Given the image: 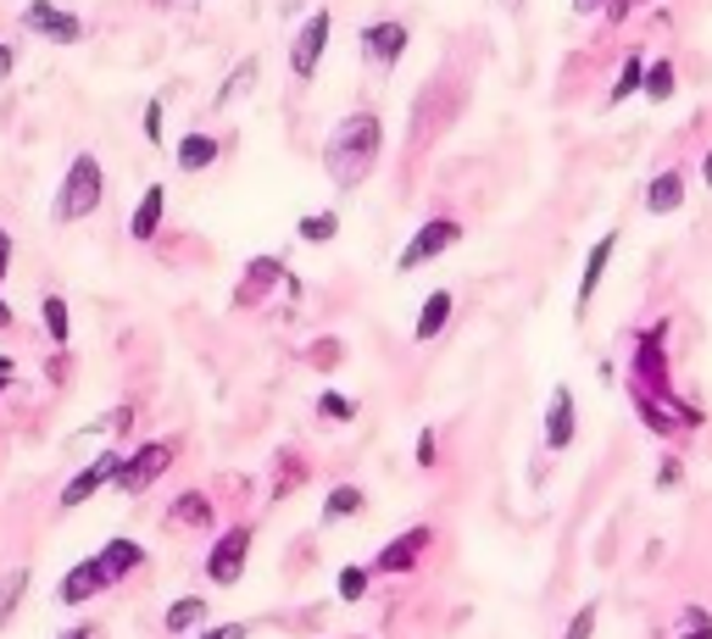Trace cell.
Here are the masks:
<instances>
[{
  "instance_id": "cell-14",
  "label": "cell",
  "mask_w": 712,
  "mask_h": 639,
  "mask_svg": "<svg viewBox=\"0 0 712 639\" xmlns=\"http://www.w3.org/2000/svg\"><path fill=\"white\" fill-rule=\"evenodd\" d=\"M679 206H685V173H679V167L657 173V178L646 184V212L669 217V212H679Z\"/></svg>"
},
{
  "instance_id": "cell-21",
  "label": "cell",
  "mask_w": 712,
  "mask_h": 639,
  "mask_svg": "<svg viewBox=\"0 0 712 639\" xmlns=\"http://www.w3.org/2000/svg\"><path fill=\"white\" fill-rule=\"evenodd\" d=\"M362 506H367V501H362L357 484H335V489L323 496V523H346V517H357Z\"/></svg>"
},
{
  "instance_id": "cell-41",
  "label": "cell",
  "mask_w": 712,
  "mask_h": 639,
  "mask_svg": "<svg viewBox=\"0 0 712 639\" xmlns=\"http://www.w3.org/2000/svg\"><path fill=\"white\" fill-rule=\"evenodd\" d=\"M607 17H612V23H624V17H629V0H607Z\"/></svg>"
},
{
  "instance_id": "cell-46",
  "label": "cell",
  "mask_w": 712,
  "mask_h": 639,
  "mask_svg": "<svg viewBox=\"0 0 712 639\" xmlns=\"http://www.w3.org/2000/svg\"><path fill=\"white\" fill-rule=\"evenodd\" d=\"M574 7H579V12H590V7H596V0H574Z\"/></svg>"
},
{
  "instance_id": "cell-42",
  "label": "cell",
  "mask_w": 712,
  "mask_h": 639,
  "mask_svg": "<svg viewBox=\"0 0 712 639\" xmlns=\"http://www.w3.org/2000/svg\"><path fill=\"white\" fill-rule=\"evenodd\" d=\"M12 73V51H7V45H0V78H7Z\"/></svg>"
},
{
  "instance_id": "cell-48",
  "label": "cell",
  "mask_w": 712,
  "mask_h": 639,
  "mask_svg": "<svg viewBox=\"0 0 712 639\" xmlns=\"http://www.w3.org/2000/svg\"><path fill=\"white\" fill-rule=\"evenodd\" d=\"M7 378H12V373H0V389H7Z\"/></svg>"
},
{
  "instance_id": "cell-23",
  "label": "cell",
  "mask_w": 712,
  "mask_h": 639,
  "mask_svg": "<svg viewBox=\"0 0 712 639\" xmlns=\"http://www.w3.org/2000/svg\"><path fill=\"white\" fill-rule=\"evenodd\" d=\"M635 412L646 417V428H651V434H679V417H674V412H662V401H657V396H646V389H635Z\"/></svg>"
},
{
  "instance_id": "cell-29",
  "label": "cell",
  "mask_w": 712,
  "mask_h": 639,
  "mask_svg": "<svg viewBox=\"0 0 712 639\" xmlns=\"http://www.w3.org/2000/svg\"><path fill=\"white\" fill-rule=\"evenodd\" d=\"M301 239H312V245H323V239H335L340 234V217L335 212H317V217H301V228H296Z\"/></svg>"
},
{
  "instance_id": "cell-18",
  "label": "cell",
  "mask_w": 712,
  "mask_h": 639,
  "mask_svg": "<svg viewBox=\"0 0 712 639\" xmlns=\"http://www.w3.org/2000/svg\"><path fill=\"white\" fill-rule=\"evenodd\" d=\"M217 156H223V145H217L212 134H201V128L178 139V167H184V173H201V167H212Z\"/></svg>"
},
{
  "instance_id": "cell-28",
  "label": "cell",
  "mask_w": 712,
  "mask_h": 639,
  "mask_svg": "<svg viewBox=\"0 0 712 639\" xmlns=\"http://www.w3.org/2000/svg\"><path fill=\"white\" fill-rule=\"evenodd\" d=\"M674 634L679 639H712V612L707 606H685L679 623H674Z\"/></svg>"
},
{
  "instance_id": "cell-22",
  "label": "cell",
  "mask_w": 712,
  "mask_h": 639,
  "mask_svg": "<svg viewBox=\"0 0 712 639\" xmlns=\"http://www.w3.org/2000/svg\"><path fill=\"white\" fill-rule=\"evenodd\" d=\"M640 89H646V62H640V57H629V62H624V73H619V84L607 89V106H624L629 95H640Z\"/></svg>"
},
{
  "instance_id": "cell-9",
  "label": "cell",
  "mask_w": 712,
  "mask_h": 639,
  "mask_svg": "<svg viewBox=\"0 0 712 639\" xmlns=\"http://www.w3.org/2000/svg\"><path fill=\"white\" fill-rule=\"evenodd\" d=\"M23 28L39 34V39H51V45H73V39H84V23H78L73 12L51 7V0H28V7H23Z\"/></svg>"
},
{
  "instance_id": "cell-13",
  "label": "cell",
  "mask_w": 712,
  "mask_h": 639,
  "mask_svg": "<svg viewBox=\"0 0 712 639\" xmlns=\"http://www.w3.org/2000/svg\"><path fill=\"white\" fill-rule=\"evenodd\" d=\"M546 446L551 451H567L574 446V389H551V406H546Z\"/></svg>"
},
{
  "instance_id": "cell-44",
  "label": "cell",
  "mask_w": 712,
  "mask_h": 639,
  "mask_svg": "<svg viewBox=\"0 0 712 639\" xmlns=\"http://www.w3.org/2000/svg\"><path fill=\"white\" fill-rule=\"evenodd\" d=\"M62 639H95V634H89V628H67Z\"/></svg>"
},
{
  "instance_id": "cell-1",
  "label": "cell",
  "mask_w": 712,
  "mask_h": 639,
  "mask_svg": "<svg viewBox=\"0 0 712 639\" xmlns=\"http://www.w3.org/2000/svg\"><path fill=\"white\" fill-rule=\"evenodd\" d=\"M378 151H385V123H378L373 112H351V117L335 123V134H328L323 167H328V178H335L340 189H357L378 167Z\"/></svg>"
},
{
  "instance_id": "cell-7",
  "label": "cell",
  "mask_w": 712,
  "mask_h": 639,
  "mask_svg": "<svg viewBox=\"0 0 712 639\" xmlns=\"http://www.w3.org/2000/svg\"><path fill=\"white\" fill-rule=\"evenodd\" d=\"M167 462H173V446H139L123 467H117V489H123V496H146V489L167 473Z\"/></svg>"
},
{
  "instance_id": "cell-3",
  "label": "cell",
  "mask_w": 712,
  "mask_h": 639,
  "mask_svg": "<svg viewBox=\"0 0 712 639\" xmlns=\"http://www.w3.org/2000/svg\"><path fill=\"white\" fill-rule=\"evenodd\" d=\"M462 239V223L457 217H429V223H423L407 245H401V256H396V267L401 273H417V267H429L435 256H446L451 251V245Z\"/></svg>"
},
{
  "instance_id": "cell-36",
  "label": "cell",
  "mask_w": 712,
  "mask_h": 639,
  "mask_svg": "<svg viewBox=\"0 0 712 639\" xmlns=\"http://www.w3.org/2000/svg\"><path fill=\"white\" fill-rule=\"evenodd\" d=\"M435 456H440V446H435V428H423V439H417V462H423V467H435Z\"/></svg>"
},
{
  "instance_id": "cell-2",
  "label": "cell",
  "mask_w": 712,
  "mask_h": 639,
  "mask_svg": "<svg viewBox=\"0 0 712 639\" xmlns=\"http://www.w3.org/2000/svg\"><path fill=\"white\" fill-rule=\"evenodd\" d=\"M101 195H107V173H101V162H95L89 151L73 156V167L62 173V189H57V223H78V217H89L95 206H101Z\"/></svg>"
},
{
  "instance_id": "cell-25",
  "label": "cell",
  "mask_w": 712,
  "mask_h": 639,
  "mask_svg": "<svg viewBox=\"0 0 712 639\" xmlns=\"http://www.w3.org/2000/svg\"><path fill=\"white\" fill-rule=\"evenodd\" d=\"M45 328H51L57 346H67V339H73V317H67V301H62V295H45Z\"/></svg>"
},
{
  "instance_id": "cell-12",
  "label": "cell",
  "mask_w": 712,
  "mask_h": 639,
  "mask_svg": "<svg viewBox=\"0 0 712 639\" xmlns=\"http://www.w3.org/2000/svg\"><path fill=\"white\" fill-rule=\"evenodd\" d=\"M423 551H429V528H412L407 539H390V546H385V551H378V562H373V573H412Z\"/></svg>"
},
{
  "instance_id": "cell-43",
  "label": "cell",
  "mask_w": 712,
  "mask_h": 639,
  "mask_svg": "<svg viewBox=\"0 0 712 639\" xmlns=\"http://www.w3.org/2000/svg\"><path fill=\"white\" fill-rule=\"evenodd\" d=\"M701 178H707V189H712V151L701 156Z\"/></svg>"
},
{
  "instance_id": "cell-5",
  "label": "cell",
  "mask_w": 712,
  "mask_h": 639,
  "mask_svg": "<svg viewBox=\"0 0 712 639\" xmlns=\"http://www.w3.org/2000/svg\"><path fill=\"white\" fill-rule=\"evenodd\" d=\"M362 62L373 67V73H390L401 57H407V45H412V34H407V23H396V17H385V23H367L362 28Z\"/></svg>"
},
{
  "instance_id": "cell-37",
  "label": "cell",
  "mask_w": 712,
  "mask_h": 639,
  "mask_svg": "<svg viewBox=\"0 0 712 639\" xmlns=\"http://www.w3.org/2000/svg\"><path fill=\"white\" fill-rule=\"evenodd\" d=\"M146 139H151V145H162V101H151V106H146Z\"/></svg>"
},
{
  "instance_id": "cell-4",
  "label": "cell",
  "mask_w": 712,
  "mask_h": 639,
  "mask_svg": "<svg viewBox=\"0 0 712 639\" xmlns=\"http://www.w3.org/2000/svg\"><path fill=\"white\" fill-rule=\"evenodd\" d=\"M328 28H335V17H328V7H317V12L296 28V39H290V73H296L301 84L317 78V62H323V51H328Z\"/></svg>"
},
{
  "instance_id": "cell-19",
  "label": "cell",
  "mask_w": 712,
  "mask_h": 639,
  "mask_svg": "<svg viewBox=\"0 0 712 639\" xmlns=\"http://www.w3.org/2000/svg\"><path fill=\"white\" fill-rule=\"evenodd\" d=\"M162 206H167V189H162V184H151L146 195H139L128 234H134V239H151V234H157V223H162Z\"/></svg>"
},
{
  "instance_id": "cell-35",
  "label": "cell",
  "mask_w": 712,
  "mask_h": 639,
  "mask_svg": "<svg viewBox=\"0 0 712 639\" xmlns=\"http://www.w3.org/2000/svg\"><path fill=\"white\" fill-rule=\"evenodd\" d=\"M590 628H596V606H579V617L567 623V634H562V639H590Z\"/></svg>"
},
{
  "instance_id": "cell-50",
  "label": "cell",
  "mask_w": 712,
  "mask_h": 639,
  "mask_svg": "<svg viewBox=\"0 0 712 639\" xmlns=\"http://www.w3.org/2000/svg\"><path fill=\"white\" fill-rule=\"evenodd\" d=\"M629 7H640V0H629Z\"/></svg>"
},
{
  "instance_id": "cell-24",
  "label": "cell",
  "mask_w": 712,
  "mask_h": 639,
  "mask_svg": "<svg viewBox=\"0 0 712 639\" xmlns=\"http://www.w3.org/2000/svg\"><path fill=\"white\" fill-rule=\"evenodd\" d=\"M201 623H207V601L201 596H184V601L167 606V628L173 634H189V628H201Z\"/></svg>"
},
{
  "instance_id": "cell-45",
  "label": "cell",
  "mask_w": 712,
  "mask_h": 639,
  "mask_svg": "<svg viewBox=\"0 0 712 639\" xmlns=\"http://www.w3.org/2000/svg\"><path fill=\"white\" fill-rule=\"evenodd\" d=\"M0 328H12V306L7 301H0Z\"/></svg>"
},
{
  "instance_id": "cell-30",
  "label": "cell",
  "mask_w": 712,
  "mask_h": 639,
  "mask_svg": "<svg viewBox=\"0 0 712 639\" xmlns=\"http://www.w3.org/2000/svg\"><path fill=\"white\" fill-rule=\"evenodd\" d=\"M273 278H278V262H267V256L251 262V273H246V284H240V301H257V289L273 284Z\"/></svg>"
},
{
  "instance_id": "cell-34",
  "label": "cell",
  "mask_w": 712,
  "mask_h": 639,
  "mask_svg": "<svg viewBox=\"0 0 712 639\" xmlns=\"http://www.w3.org/2000/svg\"><path fill=\"white\" fill-rule=\"evenodd\" d=\"M685 484V467L674 462V456H662V467H657V489H679Z\"/></svg>"
},
{
  "instance_id": "cell-39",
  "label": "cell",
  "mask_w": 712,
  "mask_h": 639,
  "mask_svg": "<svg viewBox=\"0 0 712 639\" xmlns=\"http://www.w3.org/2000/svg\"><path fill=\"white\" fill-rule=\"evenodd\" d=\"M317 346H323V351H317V367H335V362H340V339H317Z\"/></svg>"
},
{
  "instance_id": "cell-40",
  "label": "cell",
  "mask_w": 712,
  "mask_h": 639,
  "mask_svg": "<svg viewBox=\"0 0 712 639\" xmlns=\"http://www.w3.org/2000/svg\"><path fill=\"white\" fill-rule=\"evenodd\" d=\"M7 267H12V234L0 228V278H7Z\"/></svg>"
},
{
  "instance_id": "cell-15",
  "label": "cell",
  "mask_w": 712,
  "mask_h": 639,
  "mask_svg": "<svg viewBox=\"0 0 712 639\" xmlns=\"http://www.w3.org/2000/svg\"><path fill=\"white\" fill-rule=\"evenodd\" d=\"M612 245H619V234H601V239L590 245V256H585L579 301H574V312H579V317H585V312H590V301H596V284H601V273H607V256H612Z\"/></svg>"
},
{
  "instance_id": "cell-6",
  "label": "cell",
  "mask_w": 712,
  "mask_h": 639,
  "mask_svg": "<svg viewBox=\"0 0 712 639\" xmlns=\"http://www.w3.org/2000/svg\"><path fill=\"white\" fill-rule=\"evenodd\" d=\"M662 334H669V328H651L640 339V351H635V389H646V396L674 406V378H669V356H662Z\"/></svg>"
},
{
  "instance_id": "cell-26",
  "label": "cell",
  "mask_w": 712,
  "mask_h": 639,
  "mask_svg": "<svg viewBox=\"0 0 712 639\" xmlns=\"http://www.w3.org/2000/svg\"><path fill=\"white\" fill-rule=\"evenodd\" d=\"M257 67H262V62H257V57H246V62H240V67H234V73H228V84H223V89H217V106H228V101H234V95H246V89H251V84H257Z\"/></svg>"
},
{
  "instance_id": "cell-11",
  "label": "cell",
  "mask_w": 712,
  "mask_h": 639,
  "mask_svg": "<svg viewBox=\"0 0 712 639\" xmlns=\"http://www.w3.org/2000/svg\"><path fill=\"white\" fill-rule=\"evenodd\" d=\"M117 467H123V456L117 451H107V456H95L67 489H62V506H84L89 496H95V489H101V484H112L117 478Z\"/></svg>"
},
{
  "instance_id": "cell-8",
  "label": "cell",
  "mask_w": 712,
  "mask_h": 639,
  "mask_svg": "<svg viewBox=\"0 0 712 639\" xmlns=\"http://www.w3.org/2000/svg\"><path fill=\"white\" fill-rule=\"evenodd\" d=\"M246 556H251V528L234 523L217 546H212V556H207V578H212V584H240Z\"/></svg>"
},
{
  "instance_id": "cell-27",
  "label": "cell",
  "mask_w": 712,
  "mask_h": 639,
  "mask_svg": "<svg viewBox=\"0 0 712 639\" xmlns=\"http://www.w3.org/2000/svg\"><path fill=\"white\" fill-rule=\"evenodd\" d=\"M674 89H679V78H674V62H657V67H646V89H640V95H651V101H669Z\"/></svg>"
},
{
  "instance_id": "cell-49",
  "label": "cell",
  "mask_w": 712,
  "mask_h": 639,
  "mask_svg": "<svg viewBox=\"0 0 712 639\" xmlns=\"http://www.w3.org/2000/svg\"><path fill=\"white\" fill-rule=\"evenodd\" d=\"M507 7H517V0H507Z\"/></svg>"
},
{
  "instance_id": "cell-31",
  "label": "cell",
  "mask_w": 712,
  "mask_h": 639,
  "mask_svg": "<svg viewBox=\"0 0 712 639\" xmlns=\"http://www.w3.org/2000/svg\"><path fill=\"white\" fill-rule=\"evenodd\" d=\"M317 412H323L328 423H351V417H357V406H351L346 396H335V389H328V396L317 401Z\"/></svg>"
},
{
  "instance_id": "cell-32",
  "label": "cell",
  "mask_w": 712,
  "mask_h": 639,
  "mask_svg": "<svg viewBox=\"0 0 712 639\" xmlns=\"http://www.w3.org/2000/svg\"><path fill=\"white\" fill-rule=\"evenodd\" d=\"M17 589H28V567L7 573V584H0V623H7V612H12V601H17Z\"/></svg>"
},
{
  "instance_id": "cell-20",
  "label": "cell",
  "mask_w": 712,
  "mask_h": 639,
  "mask_svg": "<svg viewBox=\"0 0 712 639\" xmlns=\"http://www.w3.org/2000/svg\"><path fill=\"white\" fill-rule=\"evenodd\" d=\"M167 523H173V528H212V501L189 489V496H178V501L167 506Z\"/></svg>"
},
{
  "instance_id": "cell-16",
  "label": "cell",
  "mask_w": 712,
  "mask_h": 639,
  "mask_svg": "<svg viewBox=\"0 0 712 639\" xmlns=\"http://www.w3.org/2000/svg\"><path fill=\"white\" fill-rule=\"evenodd\" d=\"M451 312H457V301H451V289H435V295H423V312H417V339L429 346V339H440L446 334V323H451Z\"/></svg>"
},
{
  "instance_id": "cell-10",
  "label": "cell",
  "mask_w": 712,
  "mask_h": 639,
  "mask_svg": "<svg viewBox=\"0 0 712 639\" xmlns=\"http://www.w3.org/2000/svg\"><path fill=\"white\" fill-rule=\"evenodd\" d=\"M112 578H107V567L101 562H78V567H67L62 573V584H57V601L62 606H84V601H95V596H101V589H107Z\"/></svg>"
},
{
  "instance_id": "cell-33",
  "label": "cell",
  "mask_w": 712,
  "mask_h": 639,
  "mask_svg": "<svg viewBox=\"0 0 712 639\" xmlns=\"http://www.w3.org/2000/svg\"><path fill=\"white\" fill-rule=\"evenodd\" d=\"M367 596V567H346L340 573V601H362Z\"/></svg>"
},
{
  "instance_id": "cell-38",
  "label": "cell",
  "mask_w": 712,
  "mask_h": 639,
  "mask_svg": "<svg viewBox=\"0 0 712 639\" xmlns=\"http://www.w3.org/2000/svg\"><path fill=\"white\" fill-rule=\"evenodd\" d=\"M246 634H251L246 623H223V628H207L201 639H246Z\"/></svg>"
},
{
  "instance_id": "cell-47",
  "label": "cell",
  "mask_w": 712,
  "mask_h": 639,
  "mask_svg": "<svg viewBox=\"0 0 712 639\" xmlns=\"http://www.w3.org/2000/svg\"><path fill=\"white\" fill-rule=\"evenodd\" d=\"M162 7H189V0H162Z\"/></svg>"
},
{
  "instance_id": "cell-17",
  "label": "cell",
  "mask_w": 712,
  "mask_h": 639,
  "mask_svg": "<svg viewBox=\"0 0 712 639\" xmlns=\"http://www.w3.org/2000/svg\"><path fill=\"white\" fill-rule=\"evenodd\" d=\"M95 562L107 567V578H128L134 567H146V546H134V539H107Z\"/></svg>"
}]
</instances>
